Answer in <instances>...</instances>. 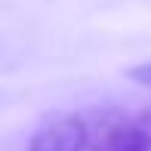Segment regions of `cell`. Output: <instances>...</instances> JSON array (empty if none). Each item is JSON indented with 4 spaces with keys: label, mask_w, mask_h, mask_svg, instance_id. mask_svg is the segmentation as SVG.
Here are the masks:
<instances>
[{
    "label": "cell",
    "mask_w": 151,
    "mask_h": 151,
    "mask_svg": "<svg viewBox=\"0 0 151 151\" xmlns=\"http://www.w3.org/2000/svg\"><path fill=\"white\" fill-rule=\"evenodd\" d=\"M90 151H151V108L99 120L90 136Z\"/></svg>",
    "instance_id": "1"
},
{
    "label": "cell",
    "mask_w": 151,
    "mask_h": 151,
    "mask_svg": "<svg viewBox=\"0 0 151 151\" xmlns=\"http://www.w3.org/2000/svg\"><path fill=\"white\" fill-rule=\"evenodd\" d=\"M28 151H90V129L74 114H52L34 129Z\"/></svg>",
    "instance_id": "2"
},
{
    "label": "cell",
    "mask_w": 151,
    "mask_h": 151,
    "mask_svg": "<svg viewBox=\"0 0 151 151\" xmlns=\"http://www.w3.org/2000/svg\"><path fill=\"white\" fill-rule=\"evenodd\" d=\"M127 77L133 80V83H139V86H148V90H151V62H145V65H136V68H129V71H127Z\"/></svg>",
    "instance_id": "3"
}]
</instances>
